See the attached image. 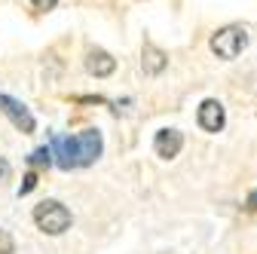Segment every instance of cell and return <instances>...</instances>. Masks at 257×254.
<instances>
[{
	"label": "cell",
	"mask_w": 257,
	"mask_h": 254,
	"mask_svg": "<svg viewBox=\"0 0 257 254\" xmlns=\"http://www.w3.org/2000/svg\"><path fill=\"white\" fill-rule=\"evenodd\" d=\"M52 150H55V163L61 169L89 166V163L98 160V153H101V132L98 129H86V132H80L74 138H55Z\"/></svg>",
	"instance_id": "6da1fadb"
},
{
	"label": "cell",
	"mask_w": 257,
	"mask_h": 254,
	"mask_svg": "<svg viewBox=\"0 0 257 254\" xmlns=\"http://www.w3.org/2000/svg\"><path fill=\"white\" fill-rule=\"evenodd\" d=\"M34 224H37L43 233L58 236V233H64V230L71 227V211L64 208L61 202H55V199H46V202H40V205L34 208Z\"/></svg>",
	"instance_id": "7a4b0ae2"
},
{
	"label": "cell",
	"mask_w": 257,
	"mask_h": 254,
	"mask_svg": "<svg viewBox=\"0 0 257 254\" xmlns=\"http://www.w3.org/2000/svg\"><path fill=\"white\" fill-rule=\"evenodd\" d=\"M245 46H248V34H245L242 28H236V25L220 28L217 34L211 37V49H214L220 58H236Z\"/></svg>",
	"instance_id": "3957f363"
},
{
	"label": "cell",
	"mask_w": 257,
	"mask_h": 254,
	"mask_svg": "<svg viewBox=\"0 0 257 254\" xmlns=\"http://www.w3.org/2000/svg\"><path fill=\"white\" fill-rule=\"evenodd\" d=\"M0 110L13 119V125H16L19 132H34V116L28 113V107L22 101L10 98V95H0Z\"/></svg>",
	"instance_id": "277c9868"
},
{
	"label": "cell",
	"mask_w": 257,
	"mask_h": 254,
	"mask_svg": "<svg viewBox=\"0 0 257 254\" xmlns=\"http://www.w3.org/2000/svg\"><path fill=\"white\" fill-rule=\"evenodd\" d=\"M223 104L220 101H214V98H208V101H202V107H199V125L205 132H220L223 129Z\"/></svg>",
	"instance_id": "5b68a950"
},
{
	"label": "cell",
	"mask_w": 257,
	"mask_h": 254,
	"mask_svg": "<svg viewBox=\"0 0 257 254\" xmlns=\"http://www.w3.org/2000/svg\"><path fill=\"white\" fill-rule=\"evenodd\" d=\"M153 147H156V153L163 156V160H172V156H178L181 147H184V135L178 129H163V132L156 135Z\"/></svg>",
	"instance_id": "8992f818"
},
{
	"label": "cell",
	"mask_w": 257,
	"mask_h": 254,
	"mask_svg": "<svg viewBox=\"0 0 257 254\" xmlns=\"http://www.w3.org/2000/svg\"><path fill=\"white\" fill-rule=\"evenodd\" d=\"M86 71L95 74V77H110L116 71V61L104 49H89L86 52Z\"/></svg>",
	"instance_id": "52a82bcc"
},
{
	"label": "cell",
	"mask_w": 257,
	"mask_h": 254,
	"mask_svg": "<svg viewBox=\"0 0 257 254\" xmlns=\"http://www.w3.org/2000/svg\"><path fill=\"white\" fill-rule=\"evenodd\" d=\"M141 65H144V74H159L166 65H169V58L163 49H156V46H144V58H141Z\"/></svg>",
	"instance_id": "ba28073f"
},
{
	"label": "cell",
	"mask_w": 257,
	"mask_h": 254,
	"mask_svg": "<svg viewBox=\"0 0 257 254\" xmlns=\"http://www.w3.org/2000/svg\"><path fill=\"white\" fill-rule=\"evenodd\" d=\"M49 163H52V150L40 147V150H34V153H31V166H34V169H40V166H49Z\"/></svg>",
	"instance_id": "9c48e42d"
},
{
	"label": "cell",
	"mask_w": 257,
	"mask_h": 254,
	"mask_svg": "<svg viewBox=\"0 0 257 254\" xmlns=\"http://www.w3.org/2000/svg\"><path fill=\"white\" fill-rule=\"evenodd\" d=\"M0 254H16V242L7 230H0Z\"/></svg>",
	"instance_id": "30bf717a"
},
{
	"label": "cell",
	"mask_w": 257,
	"mask_h": 254,
	"mask_svg": "<svg viewBox=\"0 0 257 254\" xmlns=\"http://www.w3.org/2000/svg\"><path fill=\"white\" fill-rule=\"evenodd\" d=\"M34 187H37V175H28V178H25V184H22V193H31Z\"/></svg>",
	"instance_id": "8fae6325"
},
{
	"label": "cell",
	"mask_w": 257,
	"mask_h": 254,
	"mask_svg": "<svg viewBox=\"0 0 257 254\" xmlns=\"http://www.w3.org/2000/svg\"><path fill=\"white\" fill-rule=\"evenodd\" d=\"M31 4H34L37 10H52V7L58 4V0H31Z\"/></svg>",
	"instance_id": "7c38bea8"
},
{
	"label": "cell",
	"mask_w": 257,
	"mask_h": 254,
	"mask_svg": "<svg viewBox=\"0 0 257 254\" xmlns=\"http://www.w3.org/2000/svg\"><path fill=\"white\" fill-rule=\"evenodd\" d=\"M248 208H251V211H257V190H254V193L248 196Z\"/></svg>",
	"instance_id": "4fadbf2b"
},
{
	"label": "cell",
	"mask_w": 257,
	"mask_h": 254,
	"mask_svg": "<svg viewBox=\"0 0 257 254\" xmlns=\"http://www.w3.org/2000/svg\"><path fill=\"white\" fill-rule=\"evenodd\" d=\"M7 175H10V166H7V163H0V178H7Z\"/></svg>",
	"instance_id": "5bb4252c"
}]
</instances>
